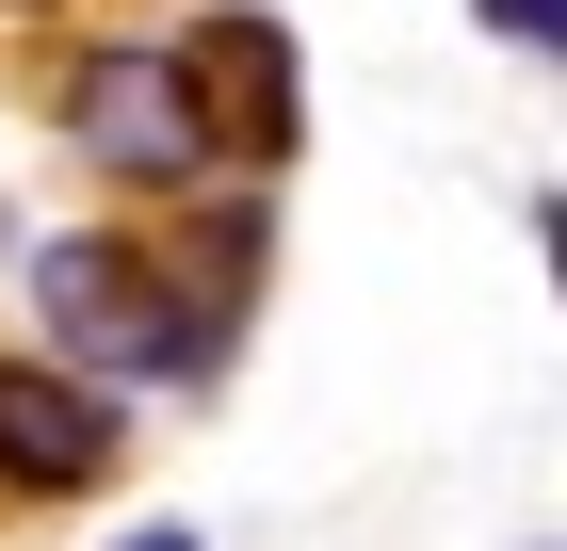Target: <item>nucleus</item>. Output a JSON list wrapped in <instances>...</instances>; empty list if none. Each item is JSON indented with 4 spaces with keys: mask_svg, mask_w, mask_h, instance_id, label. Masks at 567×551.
<instances>
[{
    "mask_svg": "<svg viewBox=\"0 0 567 551\" xmlns=\"http://www.w3.org/2000/svg\"><path fill=\"white\" fill-rule=\"evenodd\" d=\"M33 308H49V357L65 374H195L212 357V325H195V293H178L146 244H114V227H65V244H33Z\"/></svg>",
    "mask_w": 567,
    "mask_h": 551,
    "instance_id": "nucleus-1",
    "label": "nucleus"
},
{
    "mask_svg": "<svg viewBox=\"0 0 567 551\" xmlns=\"http://www.w3.org/2000/svg\"><path fill=\"white\" fill-rule=\"evenodd\" d=\"M178 65V114H195V146H212V178H276L308 146V82H292V33L276 17H195V33H163Z\"/></svg>",
    "mask_w": 567,
    "mask_h": 551,
    "instance_id": "nucleus-2",
    "label": "nucleus"
},
{
    "mask_svg": "<svg viewBox=\"0 0 567 551\" xmlns=\"http://www.w3.org/2000/svg\"><path fill=\"white\" fill-rule=\"evenodd\" d=\"M65 146H82L97 178H131V195H195V178H212V146H195V114H178L163 33H97L82 65H65Z\"/></svg>",
    "mask_w": 567,
    "mask_h": 551,
    "instance_id": "nucleus-3",
    "label": "nucleus"
},
{
    "mask_svg": "<svg viewBox=\"0 0 567 551\" xmlns=\"http://www.w3.org/2000/svg\"><path fill=\"white\" fill-rule=\"evenodd\" d=\"M114 455H131V406L97 374L0 357V487H17V503H82V487H114Z\"/></svg>",
    "mask_w": 567,
    "mask_h": 551,
    "instance_id": "nucleus-4",
    "label": "nucleus"
},
{
    "mask_svg": "<svg viewBox=\"0 0 567 551\" xmlns=\"http://www.w3.org/2000/svg\"><path fill=\"white\" fill-rule=\"evenodd\" d=\"M486 33H519V49H551V65H567V0H486Z\"/></svg>",
    "mask_w": 567,
    "mask_h": 551,
    "instance_id": "nucleus-5",
    "label": "nucleus"
},
{
    "mask_svg": "<svg viewBox=\"0 0 567 551\" xmlns=\"http://www.w3.org/2000/svg\"><path fill=\"white\" fill-rule=\"evenodd\" d=\"M114 551H195V519H146V535H114Z\"/></svg>",
    "mask_w": 567,
    "mask_h": 551,
    "instance_id": "nucleus-6",
    "label": "nucleus"
},
{
    "mask_svg": "<svg viewBox=\"0 0 567 551\" xmlns=\"http://www.w3.org/2000/svg\"><path fill=\"white\" fill-rule=\"evenodd\" d=\"M535 244H551V276H567V195H551V212H535Z\"/></svg>",
    "mask_w": 567,
    "mask_h": 551,
    "instance_id": "nucleus-7",
    "label": "nucleus"
}]
</instances>
